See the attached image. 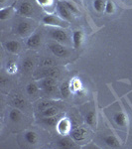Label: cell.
<instances>
[{"instance_id":"14","label":"cell","mask_w":132,"mask_h":149,"mask_svg":"<svg viewBox=\"0 0 132 149\" xmlns=\"http://www.w3.org/2000/svg\"><path fill=\"white\" fill-rule=\"evenodd\" d=\"M5 48L8 52L16 54V53H18L20 51L21 46H20V44H19V42L12 40V41H8V42L5 43Z\"/></svg>"},{"instance_id":"31","label":"cell","mask_w":132,"mask_h":149,"mask_svg":"<svg viewBox=\"0 0 132 149\" xmlns=\"http://www.w3.org/2000/svg\"><path fill=\"white\" fill-rule=\"evenodd\" d=\"M105 12H106L107 14H111L114 12V5L113 3H112L111 1H106V5H105Z\"/></svg>"},{"instance_id":"13","label":"cell","mask_w":132,"mask_h":149,"mask_svg":"<svg viewBox=\"0 0 132 149\" xmlns=\"http://www.w3.org/2000/svg\"><path fill=\"white\" fill-rule=\"evenodd\" d=\"M31 30H32V27L28 22H20L17 26V33L22 37L28 35L31 32Z\"/></svg>"},{"instance_id":"9","label":"cell","mask_w":132,"mask_h":149,"mask_svg":"<svg viewBox=\"0 0 132 149\" xmlns=\"http://www.w3.org/2000/svg\"><path fill=\"white\" fill-rule=\"evenodd\" d=\"M18 13L22 16H26V17H29L33 14V6L31 3L25 1L22 2V3L19 5L18 7Z\"/></svg>"},{"instance_id":"11","label":"cell","mask_w":132,"mask_h":149,"mask_svg":"<svg viewBox=\"0 0 132 149\" xmlns=\"http://www.w3.org/2000/svg\"><path fill=\"white\" fill-rule=\"evenodd\" d=\"M83 41V33L81 30H76L73 34V44L75 49H79Z\"/></svg>"},{"instance_id":"17","label":"cell","mask_w":132,"mask_h":149,"mask_svg":"<svg viewBox=\"0 0 132 149\" xmlns=\"http://www.w3.org/2000/svg\"><path fill=\"white\" fill-rule=\"evenodd\" d=\"M24 136H25L26 141H27L29 144H36L38 142V140H39L38 134L34 131H27L24 134Z\"/></svg>"},{"instance_id":"27","label":"cell","mask_w":132,"mask_h":149,"mask_svg":"<svg viewBox=\"0 0 132 149\" xmlns=\"http://www.w3.org/2000/svg\"><path fill=\"white\" fill-rule=\"evenodd\" d=\"M105 5H106V3H105L104 0H94L93 1V8L97 12L105 10Z\"/></svg>"},{"instance_id":"15","label":"cell","mask_w":132,"mask_h":149,"mask_svg":"<svg viewBox=\"0 0 132 149\" xmlns=\"http://www.w3.org/2000/svg\"><path fill=\"white\" fill-rule=\"evenodd\" d=\"M74 142L71 140V139L67 138V137H63L60 138L59 140L57 141V146L60 148H64V149H68V148H72L74 147Z\"/></svg>"},{"instance_id":"24","label":"cell","mask_w":132,"mask_h":149,"mask_svg":"<svg viewBox=\"0 0 132 149\" xmlns=\"http://www.w3.org/2000/svg\"><path fill=\"white\" fill-rule=\"evenodd\" d=\"M95 118H97V115H95L94 110H90V111H88V113L85 114V122L90 126L94 125Z\"/></svg>"},{"instance_id":"3","label":"cell","mask_w":132,"mask_h":149,"mask_svg":"<svg viewBox=\"0 0 132 149\" xmlns=\"http://www.w3.org/2000/svg\"><path fill=\"white\" fill-rule=\"evenodd\" d=\"M49 49L51 50V52L55 56L59 58H65L69 55V51L67 50V48L65 46H62L59 43H52V44H50Z\"/></svg>"},{"instance_id":"16","label":"cell","mask_w":132,"mask_h":149,"mask_svg":"<svg viewBox=\"0 0 132 149\" xmlns=\"http://www.w3.org/2000/svg\"><path fill=\"white\" fill-rule=\"evenodd\" d=\"M60 91H61V95L64 98L69 97V95H71V92H72L71 81H65V83L62 84L61 88H60Z\"/></svg>"},{"instance_id":"7","label":"cell","mask_w":132,"mask_h":149,"mask_svg":"<svg viewBox=\"0 0 132 149\" xmlns=\"http://www.w3.org/2000/svg\"><path fill=\"white\" fill-rule=\"evenodd\" d=\"M26 44H27V46L29 48H32V49H36V48L40 47L41 44H42V35L40 33L33 34L32 36H30L28 38Z\"/></svg>"},{"instance_id":"26","label":"cell","mask_w":132,"mask_h":149,"mask_svg":"<svg viewBox=\"0 0 132 149\" xmlns=\"http://www.w3.org/2000/svg\"><path fill=\"white\" fill-rule=\"evenodd\" d=\"M39 91V86L36 85L35 83H31L26 86V92L29 95H35Z\"/></svg>"},{"instance_id":"21","label":"cell","mask_w":132,"mask_h":149,"mask_svg":"<svg viewBox=\"0 0 132 149\" xmlns=\"http://www.w3.org/2000/svg\"><path fill=\"white\" fill-rule=\"evenodd\" d=\"M21 117H22V114H21L20 110L18 109H12L9 113V118L12 122H19L21 120Z\"/></svg>"},{"instance_id":"34","label":"cell","mask_w":132,"mask_h":149,"mask_svg":"<svg viewBox=\"0 0 132 149\" xmlns=\"http://www.w3.org/2000/svg\"><path fill=\"white\" fill-rule=\"evenodd\" d=\"M8 81V80L5 78L4 76H0V85L1 86H5V84Z\"/></svg>"},{"instance_id":"28","label":"cell","mask_w":132,"mask_h":149,"mask_svg":"<svg viewBox=\"0 0 132 149\" xmlns=\"http://www.w3.org/2000/svg\"><path fill=\"white\" fill-rule=\"evenodd\" d=\"M63 2L65 3V5H66V6L69 8V10L71 11L73 14H79V13H80V11H79L78 7H76L72 1H68V0H64Z\"/></svg>"},{"instance_id":"19","label":"cell","mask_w":132,"mask_h":149,"mask_svg":"<svg viewBox=\"0 0 132 149\" xmlns=\"http://www.w3.org/2000/svg\"><path fill=\"white\" fill-rule=\"evenodd\" d=\"M58 113H59V109L57 107H50L46 109L42 110L41 115H42V117H49V116H56Z\"/></svg>"},{"instance_id":"33","label":"cell","mask_w":132,"mask_h":149,"mask_svg":"<svg viewBox=\"0 0 132 149\" xmlns=\"http://www.w3.org/2000/svg\"><path fill=\"white\" fill-rule=\"evenodd\" d=\"M37 2L42 6H46V5H49L51 3V0H37Z\"/></svg>"},{"instance_id":"29","label":"cell","mask_w":132,"mask_h":149,"mask_svg":"<svg viewBox=\"0 0 132 149\" xmlns=\"http://www.w3.org/2000/svg\"><path fill=\"white\" fill-rule=\"evenodd\" d=\"M40 65L43 67V68H49V67H52L55 65V61L51 58H44V59L41 60Z\"/></svg>"},{"instance_id":"5","label":"cell","mask_w":132,"mask_h":149,"mask_svg":"<svg viewBox=\"0 0 132 149\" xmlns=\"http://www.w3.org/2000/svg\"><path fill=\"white\" fill-rule=\"evenodd\" d=\"M43 23L46 24V25H51V26H59V27H65V22L62 21L61 19H59L56 15H53V14H47L45 15L42 19Z\"/></svg>"},{"instance_id":"25","label":"cell","mask_w":132,"mask_h":149,"mask_svg":"<svg viewBox=\"0 0 132 149\" xmlns=\"http://www.w3.org/2000/svg\"><path fill=\"white\" fill-rule=\"evenodd\" d=\"M42 123L46 124L48 126H55L58 123V119L55 116H49V117H42L41 119Z\"/></svg>"},{"instance_id":"6","label":"cell","mask_w":132,"mask_h":149,"mask_svg":"<svg viewBox=\"0 0 132 149\" xmlns=\"http://www.w3.org/2000/svg\"><path fill=\"white\" fill-rule=\"evenodd\" d=\"M57 130L61 135H67L71 130V121L69 118H62L57 123Z\"/></svg>"},{"instance_id":"20","label":"cell","mask_w":132,"mask_h":149,"mask_svg":"<svg viewBox=\"0 0 132 149\" xmlns=\"http://www.w3.org/2000/svg\"><path fill=\"white\" fill-rule=\"evenodd\" d=\"M13 104L15 105L17 109H24L26 107V100L21 97V95H16L14 97L13 100H12Z\"/></svg>"},{"instance_id":"10","label":"cell","mask_w":132,"mask_h":149,"mask_svg":"<svg viewBox=\"0 0 132 149\" xmlns=\"http://www.w3.org/2000/svg\"><path fill=\"white\" fill-rule=\"evenodd\" d=\"M86 135H88V132L83 127H79L72 131V137L76 141H83V139H85Z\"/></svg>"},{"instance_id":"32","label":"cell","mask_w":132,"mask_h":149,"mask_svg":"<svg viewBox=\"0 0 132 149\" xmlns=\"http://www.w3.org/2000/svg\"><path fill=\"white\" fill-rule=\"evenodd\" d=\"M16 70H17V66H16L14 63H10V64H8V66H7V71H8L10 74H14L16 72Z\"/></svg>"},{"instance_id":"23","label":"cell","mask_w":132,"mask_h":149,"mask_svg":"<svg viewBox=\"0 0 132 149\" xmlns=\"http://www.w3.org/2000/svg\"><path fill=\"white\" fill-rule=\"evenodd\" d=\"M34 67V61L31 58H26L22 62V68L25 72H30Z\"/></svg>"},{"instance_id":"22","label":"cell","mask_w":132,"mask_h":149,"mask_svg":"<svg viewBox=\"0 0 132 149\" xmlns=\"http://www.w3.org/2000/svg\"><path fill=\"white\" fill-rule=\"evenodd\" d=\"M12 10H13V7H6V8H2L0 10V20H6L11 16L12 14Z\"/></svg>"},{"instance_id":"4","label":"cell","mask_w":132,"mask_h":149,"mask_svg":"<svg viewBox=\"0 0 132 149\" xmlns=\"http://www.w3.org/2000/svg\"><path fill=\"white\" fill-rule=\"evenodd\" d=\"M57 8H58V12H59L60 16L63 20H66L68 22H71L72 21V12L69 10V8L65 5V3L63 1H58L57 3Z\"/></svg>"},{"instance_id":"18","label":"cell","mask_w":132,"mask_h":149,"mask_svg":"<svg viewBox=\"0 0 132 149\" xmlns=\"http://www.w3.org/2000/svg\"><path fill=\"white\" fill-rule=\"evenodd\" d=\"M105 144L109 147H118L120 144H119L118 139L115 137L114 135H108V136H105L104 138Z\"/></svg>"},{"instance_id":"30","label":"cell","mask_w":132,"mask_h":149,"mask_svg":"<svg viewBox=\"0 0 132 149\" xmlns=\"http://www.w3.org/2000/svg\"><path fill=\"white\" fill-rule=\"evenodd\" d=\"M50 107H53V102H51V100H44V102L39 103L38 109H39L40 110H44V109H46Z\"/></svg>"},{"instance_id":"8","label":"cell","mask_w":132,"mask_h":149,"mask_svg":"<svg viewBox=\"0 0 132 149\" xmlns=\"http://www.w3.org/2000/svg\"><path fill=\"white\" fill-rule=\"evenodd\" d=\"M38 77L41 78H55V77L59 76V69L49 67V68H44L38 73Z\"/></svg>"},{"instance_id":"1","label":"cell","mask_w":132,"mask_h":149,"mask_svg":"<svg viewBox=\"0 0 132 149\" xmlns=\"http://www.w3.org/2000/svg\"><path fill=\"white\" fill-rule=\"evenodd\" d=\"M50 36L59 43H64V44L69 43V36L66 31L62 30V29H53L50 32Z\"/></svg>"},{"instance_id":"2","label":"cell","mask_w":132,"mask_h":149,"mask_svg":"<svg viewBox=\"0 0 132 149\" xmlns=\"http://www.w3.org/2000/svg\"><path fill=\"white\" fill-rule=\"evenodd\" d=\"M40 88L46 93H52L56 90V81L54 78H44L40 81Z\"/></svg>"},{"instance_id":"35","label":"cell","mask_w":132,"mask_h":149,"mask_svg":"<svg viewBox=\"0 0 132 149\" xmlns=\"http://www.w3.org/2000/svg\"><path fill=\"white\" fill-rule=\"evenodd\" d=\"M4 2H5V0H0V3H1V4H3Z\"/></svg>"},{"instance_id":"12","label":"cell","mask_w":132,"mask_h":149,"mask_svg":"<svg viewBox=\"0 0 132 149\" xmlns=\"http://www.w3.org/2000/svg\"><path fill=\"white\" fill-rule=\"evenodd\" d=\"M113 119H114L115 123L121 127H125L127 125V122H128L127 116L124 112H116L113 116Z\"/></svg>"}]
</instances>
